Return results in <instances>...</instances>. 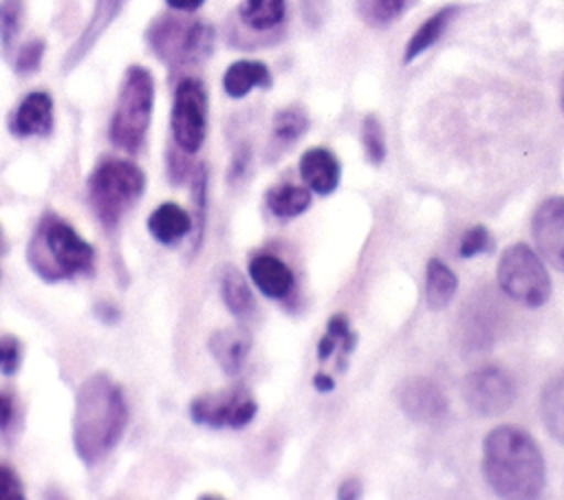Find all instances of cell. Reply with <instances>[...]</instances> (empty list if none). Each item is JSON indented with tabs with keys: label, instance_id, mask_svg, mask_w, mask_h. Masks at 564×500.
Returning <instances> with one entry per match:
<instances>
[{
	"label": "cell",
	"instance_id": "2e32d148",
	"mask_svg": "<svg viewBox=\"0 0 564 500\" xmlns=\"http://www.w3.org/2000/svg\"><path fill=\"white\" fill-rule=\"evenodd\" d=\"M249 278L256 289L271 300L286 297L293 289V271L286 267V262L271 253H260L251 258Z\"/></svg>",
	"mask_w": 564,
	"mask_h": 500
},
{
	"label": "cell",
	"instance_id": "7a4b0ae2",
	"mask_svg": "<svg viewBox=\"0 0 564 500\" xmlns=\"http://www.w3.org/2000/svg\"><path fill=\"white\" fill-rule=\"evenodd\" d=\"M482 474L496 496L529 500L542 493L546 465L529 432L518 425H498L482 443Z\"/></svg>",
	"mask_w": 564,
	"mask_h": 500
},
{
	"label": "cell",
	"instance_id": "d590c367",
	"mask_svg": "<svg viewBox=\"0 0 564 500\" xmlns=\"http://www.w3.org/2000/svg\"><path fill=\"white\" fill-rule=\"evenodd\" d=\"M95 317L106 322V324H117L119 322V308L115 304H110V302H99L95 306Z\"/></svg>",
	"mask_w": 564,
	"mask_h": 500
},
{
	"label": "cell",
	"instance_id": "5bb4252c",
	"mask_svg": "<svg viewBox=\"0 0 564 500\" xmlns=\"http://www.w3.org/2000/svg\"><path fill=\"white\" fill-rule=\"evenodd\" d=\"M126 0H95L90 20L84 29V33L75 40V44L68 48V53L62 59V70H73L95 46V42L104 35V31L110 26V22L117 18Z\"/></svg>",
	"mask_w": 564,
	"mask_h": 500
},
{
	"label": "cell",
	"instance_id": "7bdbcfd3",
	"mask_svg": "<svg viewBox=\"0 0 564 500\" xmlns=\"http://www.w3.org/2000/svg\"><path fill=\"white\" fill-rule=\"evenodd\" d=\"M2 249H4V238H2V229H0V253H2ZM0 275H2V271H0Z\"/></svg>",
	"mask_w": 564,
	"mask_h": 500
},
{
	"label": "cell",
	"instance_id": "8d00e7d4",
	"mask_svg": "<svg viewBox=\"0 0 564 500\" xmlns=\"http://www.w3.org/2000/svg\"><path fill=\"white\" fill-rule=\"evenodd\" d=\"M337 498H341V500H355V498H361V482H359L357 478H346V480L339 485Z\"/></svg>",
	"mask_w": 564,
	"mask_h": 500
},
{
	"label": "cell",
	"instance_id": "7c38bea8",
	"mask_svg": "<svg viewBox=\"0 0 564 500\" xmlns=\"http://www.w3.org/2000/svg\"><path fill=\"white\" fill-rule=\"evenodd\" d=\"M397 401L403 414L419 423L441 421L447 414V396L434 381L423 377L403 381L399 385Z\"/></svg>",
	"mask_w": 564,
	"mask_h": 500
},
{
	"label": "cell",
	"instance_id": "7402d4cb",
	"mask_svg": "<svg viewBox=\"0 0 564 500\" xmlns=\"http://www.w3.org/2000/svg\"><path fill=\"white\" fill-rule=\"evenodd\" d=\"M218 289H220L223 304L227 306V311L231 315L245 317L253 311V293L249 289V282L245 280V275L234 264H227L220 271Z\"/></svg>",
	"mask_w": 564,
	"mask_h": 500
},
{
	"label": "cell",
	"instance_id": "4316f807",
	"mask_svg": "<svg viewBox=\"0 0 564 500\" xmlns=\"http://www.w3.org/2000/svg\"><path fill=\"white\" fill-rule=\"evenodd\" d=\"M207 183L209 170L205 163H198L192 172V200H194V218H192V249L194 253L200 249L205 233V214H207Z\"/></svg>",
	"mask_w": 564,
	"mask_h": 500
},
{
	"label": "cell",
	"instance_id": "ee69618b",
	"mask_svg": "<svg viewBox=\"0 0 564 500\" xmlns=\"http://www.w3.org/2000/svg\"><path fill=\"white\" fill-rule=\"evenodd\" d=\"M562 110H564V84H562Z\"/></svg>",
	"mask_w": 564,
	"mask_h": 500
},
{
	"label": "cell",
	"instance_id": "83f0119b",
	"mask_svg": "<svg viewBox=\"0 0 564 500\" xmlns=\"http://www.w3.org/2000/svg\"><path fill=\"white\" fill-rule=\"evenodd\" d=\"M361 145L366 152V159L372 165H381L386 161V132L377 115H366L361 121Z\"/></svg>",
	"mask_w": 564,
	"mask_h": 500
},
{
	"label": "cell",
	"instance_id": "5b68a950",
	"mask_svg": "<svg viewBox=\"0 0 564 500\" xmlns=\"http://www.w3.org/2000/svg\"><path fill=\"white\" fill-rule=\"evenodd\" d=\"M154 106V77L143 66H128L108 126L110 141L134 154L141 150Z\"/></svg>",
	"mask_w": 564,
	"mask_h": 500
},
{
	"label": "cell",
	"instance_id": "6da1fadb",
	"mask_svg": "<svg viewBox=\"0 0 564 500\" xmlns=\"http://www.w3.org/2000/svg\"><path fill=\"white\" fill-rule=\"evenodd\" d=\"M128 416L121 385L106 372L90 374L75 394L73 449L77 458L86 467L104 460L119 445Z\"/></svg>",
	"mask_w": 564,
	"mask_h": 500
},
{
	"label": "cell",
	"instance_id": "d6a6232c",
	"mask_svg": "<svg viewBox=\"0 0 564 500\" xmlns=\"http://www.w3.org/2000/svg\"><path fill=\"white\" fill-rule=\"evenodd\" d=\"M22 363V344L15 335L0 337V372L11 377Z\"/></svg>",
	"mask_w": 564,
	"mask_h": 500
},
{
	"label": "cell",
	"instance_id": "836d02e7",
	"mask_svg": "<svg viewBox=\"0 0 564 500\" xmlns=\"http://www.w3.org/2000/svg\"><path fill=\"white\" fill-rule=\"evenodd\" d=\"M192 172H194V167H192V161H189V152L181 150V148L174 143V148L167 150V176H170V181H172L174 185H178V183H183L185 176H189Z\"/></svg>",
	"mask_w": 564,
	"mask_h": 500
},
{
	"label": "cell",
	"instance_id": "74e56055",
	"mask_svg": "<svg viewBox=\"0 0 564 500\" xmlns=\"http://www.w3.org/2000/svg\"><path fill=\"white\" fill-rule=\"evenodd\" d=\"M13 421V401L0 392V432H7Z\"/></svg>",
	"mask_w": 564,
	"mask_h": 500
},
{
	"label": "cell",
	"instance_id": "484cf974",
	"mask_svg": "<svg viewBox=\"0 0 564 500\" xmlns=\"http://www.w3.org/2000/svg\"><path fill=\"white\" fill-rule=\"evenodd\" d=\"M308 130V115L302 106H286L275 112L271 123V145L280 152L293 145Z\"/></svg>",
	"mask_w": 564,
	"mask_h": 500
},
{
	"label": "cell",
	"instance_id": "8fae6325",
	"mask_svg": "<svg viewBox=\"0 0 564 500\" xmlns=\"http://www.w3.org/2000/svg\"><path fill=\"white\" fill-rule=\"evenodd\" d=\"M531 231L540 256L564 273V196H551L538 205Z\"/></svg>",
	"mask_w": 564,
	"mask_h": 500
},
{
	"label": "cell",
	"instance_id": "b9f144b4",
	"mask_svg": "<svg viewBox=\"0 0 564 500\" xmlns=\"http://www.w3.org/2000/svg\"><path fill=\"white\" fill-rule=\"evenodd\" d=\"M165 2L176 11H196L198 7H203L205 0H165Z\"/></svg>",
	"mask_w": 564,
	"mask_h": 500
},
{
	"label": "cell",
	"instance_id": "1f68e13d",
	"mask_svg": "<svg viewBox=\"0 0 564 500\" xmlns=\"http://www.w3.org/2000/svg\"><path fill=\"white\" fill-rule=\"evenodd\" d=\"M44 51H46V42L40 40V37H33L26 44H22L18 55H15V73L18 75L35 73L40 68V64H42Z\"/></svg>",
	"mask_w": 564,
	"mask_h": 500
},
{
	"label": "cell",
	"instance_id": "f35d334b",
	"mask_svg": "<svg viewBox=\"0 0 564 500\" xmlns=\"http://www.w3.org/2000/svg\"><path fill=\"white\" fill-rule=\"evenodd\" d=\"M337 344H339V341H337L333 335H328V333H326V335L319 339V344H317V359H319V361L328 359V357L335 352Z\"/></svg>",
	"mask_w": 564,
	"mask_h": 500
},
{
	"label": "cell",
	"instance_id": "ba28073f",
	"mask_svg": "<svg viewBox=\"0 0 564 500\" xmlns=\"http://www.w3.org/2000/svg\"><path fill=\"white\" fill-rule=\"evenodd\" d=\"M174 143L194 154L200 150L207 132V90L200 79L183 77L174 90L170 117Z\"/></svg>",
	"mask_w": 564,
	"mask_h": 500
},
{
	"label": "cell",
	"instance_id": "8992f818",
	"mask_svg": "<svg viewBox=\"0 0 564 500\" xmlns=\"http://www.w3.org/2000/svg\"><path fill=\"white\" fill-rule=\"evenodd\" d=\"M145 40L163 64L178 70L181 66L203 62L212 53L214 29L203 20L185 22L176 15H163L148 26Z\"/></svg>",
	"mask_w": 564,
	"mask_h": 500
},
{
	"label": "cell",
	"instance_id": "f1b7e54d",
	"mask_svg": "<svg viewBox=\"0 0 564 500\" xmlns=\"http://www.w3.org/2000/svg\"><path fill=\"white\" fill-rule=\"evenodd\" d=\"M405 0H357V11L361 20L370 26H386L399 18Z\"/></svg>",
	"mask_w": 564,
	"mask_h": 500
},
{
	"label": "cell",
	"instance_id": "ab89813d",
	"mask_svg": "<svg viewBox=\"0 0 564 500\" xmlns=\"http://www.w3.org/2000/svg\"><path fill=\"white\" fill-rule=\"evenodd\" d=\"M247 161H249V150H247V148L238 150V152H236V156H234V165H231V176H240V174L245 172V165H247Z\"/></svg>",
	"mask_w": 564,
	"mask_h": 500
},
{
	"label": "cell",
	"instance_id": "e575fe53",
	"mask_svg": "<svg viewBox=\"0 0 564 500\" xmlns=\"http://www.w3.org/2000/svg\"><path fill=\"white\" fill-rule=\"evenodd\" d=\"M0 500H24V485L9 465H0Z\"/></svg>",
	"mask_w": 564,
	"mask_h": 500
},
{
	"label": "cell",
	"instance_id": "603a6c76",
	"mask_svg": "<svg viewBox=\"0 0 564 500\" xmlns=\"http://www.w3.org/2000/svg\"><path fill=\"white\" fill-rule=\"evenodd\" d=\"M540 414L549 434L564 445V370L546 381L540 396Z\"/></svg>",
	"mask_w": 564,
	"mask_h": 500
},
{
	"label": "cell",
	"instance_id": "44dd1931",
	"mask_svg": "<svg viewBox=\"0 0 564 500\" xmlns=\"http://www.w3.org/2000/svg\"><path fill=\"white\" fill-rule=\"evenodd\" d=\"M458 7L456 4H447L443 9H438L436 13H432L410 37L405 53H403V62H412L414 57H419L421 53H425L432 44H436L441 40V35L445 33V29L449 26V22L456 18Z\"/></svg>",
	"mask_w": 564,
	"mask_h": 500
},
{
	"label": "cell",
	"instance_id": "52a82bcc",
	"mask_svg": "<svg viewBox=\"0 0 564 500\" xmlns=\"http://www.w3.org/2000/svg\"><path fill=\"white\" fill-rule=\"evenodd\" d=\"M498 284L502 293L527 308L542 306L551 295V278L529 244L516 242L502 251L498 262Z\"/></svg>",
	"mask_w": 564,
	"mask_h": 500
},
{
	"label": "cell",
	"instance_id": "60d3db41",
	"mask_svg": "<svg viewBox=\"0 0 564 500\" xmlns=\"http://www.w3.org/2000/svg\"><path fill=\"white\" fill-rule=\"evenodd\" d=\"M313 385H315V390H317V392H330V390L335 388V381H333V377H330V374H326V372H317V374L313 377Z\"/></svg>",
	"mask_w": 564,
	"mask_h": 500
},
{
	"label": "cell",
	"instance_id": "d4e9b609",
	"mask_svg": "<svg viewBox=\"0 0 564 500\" xmlns=\"http://www.w3.org/2000/svg\"><path fill=\"white\" fill-rule=\"evenodd\" d=\"M311 205V192L308 187H297L291 183L275 185L267 192V207L273 216L289 220L300 214H304Z\"/></svg>",
	"mask_w": 564,
	"mask_h": 500
},
{
	"label": "cell",
	"instance_id": "4fadbf2b",
	"mask_svg": "<svg viewBox=\"0 0 564 500\" xmlns=\"http://www.w3.org/2000/svg\"><path fill=\"white\" fill-rule=\"evenodd\" d=\"M9 130L15 137H46L53 130V99L44 90L29 93L15 108Z\"/></svg>",
	"mask_w": 564,
	"mask_h": 500
},
{
	"label": "cell",
	"instance_id": "ac0fdd59",
	"mask_svg": "<svg viewBox=\"0 0 564 500\" xmlns=\"http://www.w3.org/2000/svg\"><path fill=\"white\" fill-rule=\"evenodd\" d=\"M148 231L161 244H176L192 233V216L178 203H163L148 216Z\"/></svg>",
	"mask_w": 564,
	"mask_h": 500
},
{
	"label": "cell",
	"instance_id": "3957f363",
	"mask_svg": "<svg viewBox=\"0 0 564 500\" xmlns=\"http://www.w3.org/2000/svg\"><path fill=\"white\" fill-rule=\"evenodd\" d=\"M26 262L40 280L59 282L90 273L95 264V249L73 229L70 222L53 211H44L26 244Z\"/></svg>",
	"mask_w": 564,
	"mask_h": 500
},
{
	"label": "cell",
	"instance_id": "30bf717a",
	"mask_svg": "<svg viewBox=\"0 0 564 500\" xmlns=\"http://www.w3.org/2000/svg\"><path fill=\"white\" fill-rule=\"evenodd\" d=\"M463 399L471 412L480 416H498L513 405L516 383L502 368L485 366L465 377Z\"/></svg>",
	"mask_w": 564,
	"mask_h": 500
},
{
	"label": "cell",
	"instance_id": "cb8c5ba5",
	"mask_svg": "<svg viewBox=\"0 0 564 500\" xmlns=\"http://www.w3.org/2000/svg\"><path fill=\"white\" fill-rule=\"evenodd\" d=\"M238 18L251 31H273L286 18V0H245L238 7Z\"/></svg>",
	"mask_w": 564,
	"mask_h": 500
},
{
	"label": "cell",
	"instance_id": "ffe728a7",
	"mask_svg": "<svg viewBox=\"0 0 564 500\" xmlns=\"http://www.w3.org/2000/svg\"><path fill=\"white\" fill-rule=\"evenodd\" d=\"M458 289L456 273L438 258H432L425 267V304L430 311L445 308Z\"/></svg>",
	"mask_w": 564,
	"mask_h": 500
},
{
	"label": "cell",
	"instance_id": "9c48e42d",
	"mask_svg": "<svg viewBox=\"0 0 564 500\" xmlns=\"http://www.w3.org/2000/svg\"><path fill=\"white\" fill-rule=\"evenodd\" d=\"M258 412V403L251 392L242 385H231L225 390L203 392L192 399L189 416L198 425L207 427H245Z\"/></svg>",
	"mask_w": 564,
	"mask_h": 500
},
{
	"label": "cell",
	"instance_id": "d6986e66",
	"mask_svg": "<svg viewBox=\"0 0 564 500\" xmlns=\"http://www.w3.org/2000/svg\"><path fill=\"white\" fill-rule=\"evenodd\" d=\"M258 86L260 88L271 86V73L267 64L258 59H238L223 75V88L234 99L245 97L251 88H258Z\"/></svg>",
	"mask_w": 564,
	"mask_h": 500
},
{
	"label": "cell",
	"instance_id": "f546056e",
	"mask_svg": "<svg viewBox=\"0 0 564 500\" xmlns=\"http://www.w3.org/2000/svg\"><path fill=\"white\" fill-rule=\"evenodd\" d=\"M24 4L22 0H0V46L9 55L15 44V37L22 29Z\"/></svg>",
	"mask_w": 564,
	"mask_h": 500
},
{
	"label": "cell",
	"instance_id": "4dcf8cb0",
	"mask_svg": "<svg viewBox=\"0 0 564 500\" xmlns=\"http://www.w3.org/2000/svg\"><path fill=\"white\" fill-rule=\"evenodd\" d=\"M494 249V238L489 233L487 227L482 225H476V227H469L460 242H458V256L460 258H474V256H480V253H487Z\"/></svg>",
	"mask_w": 564,
	"mask_h": 500
},
{
	"label": "cell",
	"instance_id": "277c9868",
	"mask_svg": "<svg viewBox=\"0 0 564 500\" xmlns=\"http://www.w3.org/2000/svg\"><path fill=\"white\" fill-rule=\"evenodd\" d=\"M145 189L143 170L126 159H104L88 176V203L95 218L112 229Z\"/></svg>",
	"mask_w": 564,
	"mask_h": 500
},
{
	"label": "cell",
	"instance_id": "e0dca14e",
	"mask_svg": "<svg viewBox=\"0 0 564 500\" xmlns=\"http://www.w3.org/2000/svg\"><path fill=\"white\" fill-rule=\"evenodd\" d=\"M207 348L214 357V361L220 366V370L229 377L238 374L249 357V348H251V337L247 330L242 328H223V330H214Z\"/></svg>",
	"mask_w": 564,
	"mask_h": 500
},
{
	"label": "cell",
	"instance_id": "9a60e30c",
	"mask_svg": "<svg viewBox=\"0 0 564 500\" xmlns=\"http://www.w3.org/2000/svg\"><path fill=\"white\" fill-rule=\"evenodd\" d=\"M300 174L311 192L326 196L337 189L339 176H341V165L330 150L311 148L300 159Z\"/></svg>",
	"mask_w": 564,
	"mask_h": 500
}]
</instances>
